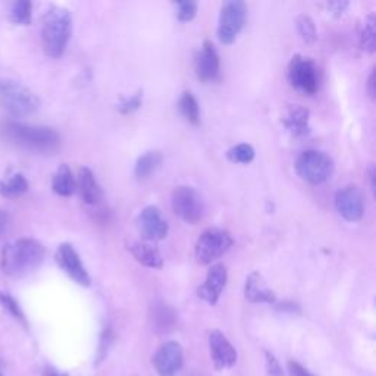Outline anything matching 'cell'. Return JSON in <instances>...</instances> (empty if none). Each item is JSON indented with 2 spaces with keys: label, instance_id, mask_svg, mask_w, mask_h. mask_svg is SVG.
Here are the masks:
<instances>
[{
  "label": "cell",
  "instance_id": "4",
  "mask_svg": "<svg viewBox=\"0 0 376 376\" xmlns=\"http://www.w3.org/2000/svg\"><path fill=\"white\" fill-rule=\"evenodd\" d=\"M0 106L14 118H27L40 109V99L24 84L10 80H0Z\"/></svg>",
  "mask_w": 376,
  "mask_h": 376
},
{
  "label": "cell",
  "instance_id": "22",
  "mask_svg": "<svg viewBox=\"0 0 376 376\" xmlns=\"http://www.w3.org/2000/svg\"><path fill=\"white\" fill-rule=\"evenodd\" d=\"M28 181L19 172L8 174L0 179V196L6 199H17L28 191Z\"/></svg>",
  "mask_w": 376,
  "mask_h": 376
},
{
  "label": "cell",
  "instance_id": "12",
  "mask_svg": "<svg viewBox=\"0 0 376 376\" xmlns=\"http://www.w3.org/2000/svg\"><path fill=\"white\" fill-rule=\"evenodd\" d=\"M137 228L144 241L153 242L168 237L169 226L156 206H147L137 217Z\"/></svg>",
  "mask_w": 376,
  "mask_h": 376
},
{
  "label": "cell",
  "instance_id": "29",
  "mask_svg": "<svg viewBox=\"0 0 376 376\" xmlns=\"http://www.w3.org/2000/svg\"><path fill=\"white\" fill-rule=\"evenodd\" d=\"M228 159L234 163H250L254 159V149L250 144H238L228 150Z\"/></svg>",
  "mask_w": 376,
  "mask_h": 376
},
{
  "label": "cell",
  "instance_id": "19",
  "mask_svg": "<svg viewBox=\"0 0 376 376\" xmlns=\"http://www.w3.org/2000/svg\"><path fill=\"white\" fill-rule=\"evenodd\" d=\"M77 186L80 188L82 200L86 202L87 204H91V206L99 204L100 200L103 199V191H102L99 183H97L93 171L86 166L81 168L78 171Z\"/></svg>",
  "mask_w": 376,
  "mask_h": 376
},
{
  "label": "cell",
  "instance_id": "11",
  "mask_svg": "<svg viewBox=\"0 0 376 376\" xmlns=\"http://www.w3.org/2000/svg\"><path fill=\"white\" fill-rule=\"evenodd\" d=\"M55 259H56V263L59 265V268L62 269L72 281H75L78 285H82V287H90L91 278L89 272L86 271V268H84V265L74 246L69 244V242L60 244L57 247Z\"/></svg>",
  "mask_w": 376,
  "mask_h": 376
},
{
  "label": "cell",
  "instance_id": "14",
  "mask_svg": "<svg viewBox=\"0 0 376 376\" xmlns=\"http://www.w3.org/2000/svg\"><path fill=\"white\" fill-rule=\"evenodd\" d=\"M209 350L216 370L231 369L237 363V351L229 339L217 330L209 334Z\"/></svg>",
  "mask_w": 376,
  "mask_h": 376
},
{
  "label": "cell",
  "instance_id": "9",
  "mask_svg": "<svg viewBox=\"0 0 376 376\" xmlns=\"http://www.w3.org/2000/svg\"><path fill=\"white\" fill-rule=\"evenodd\" d=\"M288 80L294 89L312 96L319 89V69L313 60L296 55L288 66Z\"/></svg>",
  "mask_w": 376,
  "mask_h": 376
},
{
  "label": "cell",
  "instance_id": "41",
  "mask_svg": "<svg viewBox=\"0 0 376 376\" xmlns=\"http://www.w3.org/2000/svg\"><path fill=\"white\" fill-rule=\"evenodd\" d=\"M0 376H2V375H0Z\"/></svg>",
  "mask_w": 376,
  "mask_h": 376
},
{
  "label": "cell",
  "instance_id": "35",
  "mask_svg": "<svg viewBox=\"0 0 376 376\" xmlns=\"http://www.w3.org/2000/svg\"><path fill=\"white\" fill-rule=\"evenodd\" d=\"M288 372L291 376H314L312 372H309L305 366L300 365L296 360L288 361Z\"/></svg>",
  "mask_w": 376,
  "mask_h": 376
},
{
  "label": "cell",
  "instance_id": "25",
  "mask_svg": "<svg viewBox=\"0 0 376 376\" xmlns=\"http://www.w3.org/2000/svg\"><path fill=\"white\" fill-rule=\"evenodd\" d=\"M179 111L184 115V118L191 123L193 125L200 124V109L196 97L193 96L191 91H184L179 99Z\"/></svg>",
  "mask_w": 376,
  "mask_h": 376
},
{
  "label": "cell",
  "instance_id": "13",
  "mask_svg": "<svg viewBox=\"0 0 376 376\" xmlns=\"http://www.w3.org/2000/svg\"><path fill=\"white\" fill-rule=\"evenodd\" d=\"M335 208L348 222H359L365 212V203L356 186H347L335 194Z\"/></svg>",
  "mask_w": 376,
  "mask_h": 376
},
{
  "label": "cell",
  "instance_id": "27",
  "mask_svg": "<svg viewBox=\"0 0 376 376\" xmlns=\"http://www.w3.org/2000/svg\"><path fill=\"white\" fill-rule=\"evenodd\" d=\"M375 24H376L375 15H368L365 18V21H363L361 33H360L361 48H363V51L369 52V53L375 52V35H376Z\"/></svg>",
  "mask_w": 376,
  "mask_h": 376
},
{
  "label": "cell",
  "instance_id": "37",
  "mask_svg": "<svg viewBox=\"0 0 376 376\" xmlns=\"http://www.w3.org/2000/svg\"><path fill=\"white\" fill-rule=\"evenodd\" d=\"M10 225V216L6 211L0 209V237H2Z\"/></svg>",
  "mask_w": 376,
  "mask_h": 376
},
{
  "label": "cell",
  "instance_id": "18",
  "mask_svg": "<svg viewBox=\"0 0 376 376\" xmlns=\"http://www.w3.org/2000/svg\"><path fill=\"white\" fill-rule=\"evenodd\" d=\"M128 250L131 251V254L134 256V259L138 263L147 266V268L161 269L163 266V259L161 256V253L152 244V242H147V241L129 242Z\"/></svg>",
  "mask_w": 376,
  "mask_h": 376
},
{
  "label": "cell",
  "instance_id": "10",
  "mask_svg": "<svg viewBox=\"0 0 376 376\" xmlns=\"http://www.w3.org/2000/svg\"><path fill=\"white\" fill-rule=\"evenodd\" d=\"M152 365L159 376H175L184 365V351L179 343L166 341L154 351Z\"/></svg>",
  "mask_w": 376,
  "mask_h": 376
},
{
  "label": "cell",
  "instance_id": "17",
  "mask_svg": "<svg viewBox=\"0 0 376 376\" xmlns=\"http://www.w3.org/2000/svg\"><path fill=\"white\" fill-rule=\"evenodd\" d=\"M244 297L250 303H266V305H274L276 301V296L274 291L265 283L259 272H253L249 275L244 285Z\"/></svg>",
  "mask_w": 376,
  "mask_h": 376
},
{
  "label": "cell",
  "instance_id": "6",
  "mask_svg": "<svg viewBox=\"0 0 376 376\" xmlns=\"http://www.w3.org/2000/svg\"><path fill=\"white\" fill-rule=\"evenodd\" d=\"M233 237L225 229L209 228L202 233L196 242V259L200 265H211L231 249Z\"/></svg>",
  "mask_w": 376,
  "mask_h": 376
},
{
  "label": "cell",
  "instance_id": "33",
  "mask_svg": "<svg viewBox=\"0 0 376 376\" xmlns=\"http://www.w3.org/2000/svg\"><path fill=\"white\" fill-rule=\"evenodd\" d=\"M141 91L136 93L134 96H131L128 97V99L123 100L119 105H118V109H119V112L120 114H124V115H128V114H132V112H136L137 109H140L141 106Z\"/></svg>",
  "mask_w": 376,
  "mask_h": 376
},
{
  "label": "cell",
  "instance_id": "40",
  "mask_svg": "<svg viewBox=\"0 0 376 376\" xmlns=\"http://www.w3.org/2000/svg\"><path fill=\"white\" fill-rule=\"evenodd\" d=\"M47 376H68V375H65V373H57V372H55V370H51V372L47 373Z\"/></svg>",
  "mask_w": 376,
  "mask_h": 376
},
{
  "label": "cell",
  "instance_id": "26",
  "mask_svg": "<svg viewBox=\"0 0 376 376\" xmlns=\"http://www.w3.org/2000/svg\"><path fill=\"white\" fill-rule=\"evenodd\" d=\"M33 5L28 0H18L10 8V21L17 26H28L31 22Z\"/></svg>",
  "mask_w": 376,
  "mask_h": 376
},
{
  "label": "cell",
  "instance_id": "1",
  "mask_svg": "<svg viewBox=\"0 0 376 376\" xmlns=\"http://www.w3.org/2000/svg\"><path fill=\"white\" fill-rule=\"evenodd\" d=\"M0 138L15 147L34 153H52L60 145V136L53 128L28 125L10 119L0 123Z\"/></svg>",
  "mask_w": 376,
  "mask_h": 376
},
{
  "label": "cell",
  "instance_id": "15",
  "mask_svg": "<svg viewBox=\"0 0 376 376\" xmlns=\"http://www.w3.org/2000/svg\"><path fill=\"white\" fill-rule=\"evenodd\" d=\"M226 281H228V272L225 266L221 263L213 265L209 269L208 275H206L204 284L199 287L197 296L206 303H209L211 306H215L222 294Z\"/></svg>",
  "mask_w": 376,
  "mask_h": 376
},
{
  "label": "cell",
  "instance_id": "39",
  "mask_svg": "<svg viewBox=\"0 0 376 376\" xmlns=\"http://www.w3.org/2000/svg\"><path fill=\"white\" fill-rule=\"evenodd\" d=\"M369 177H370L372 190H375V169H373V166H370V169H369Z\"/></svg>",
  "mask_w": 376,
  "mask_h": 376
},
{
  "label": "cell",
  "instance_id": "32",
  "mask_svg": "<svg viewBox=\"0 0 376 376\" xmlns=\"http://www.w3.org/2000/svg\"><path fill=\"white\" fill-rule=\"evenodd\" d=\"M114 331L111 328H106L102 332L100 337V344H99V351H97V363L96 365H100V363L106 359L109 350H111V346L114 343Z\"/></svg>",
  "mask_w": 376,
  "mask_h": 376
},
{
  "label": "cell",
  "instance_id": "16",
  "mask_svg": "<svg viewBox=\"0 0 376 376\" xmlns=\"http://www.w3.org/2000/svg\"><path fill=\"white\" fill-rule=\"evenodd\" d=\"M196 74L203 82L213 81L220 75V56H217L216 48L211 42H206L202 51L197 53Z\"/></svg>",
  "mask_w": 376,
  "mask_h": 376
},
{
  "label": "cell",
  "instance_id": "8",
  "mask_svg": "<svg viewBox=\"0 0 376 376\" xmlns=\"http://www.w3.org/2000/svg\"><path fill=\"white\" fill-rule=\"evenodd\" d=\"M247 15L246 3L241 0L226 2L220 15V26H217V39L224 44H231L235 42L237 35L244 27Z\"/></svg>",
  "mask_w": 376,
  "mask_h": 376
},
{
  "label": "cell",
  "instance_id": "21",
  "mask_svg": "<svg viewBox=\"0 0 376 376\" xmlns=\"http://www.w3.org/2000/svg\"><path fill=\"white\" fill-rule=\"evenodd\" d=\"M152 321L157 331L168 332L174 330L177 323V313L165 301H157L152 307Z\"/></svg>",
  "mask_w": 376,
  "mask_h": 376
},
{
  "label": "cell",
  "instance_id": "34",
  "mask_svg": "<svg viewBox=\"0 0 376 376\" xmlns=\"http://www.w3.org/2000/svg\"><path fill=\"white\" fill-rule=\"evenodd\" d=\"M265 359H266V373H268V376H284L281 363L278 361V359L275 357L274 353H271V351H266Z\"/></svg>",
  "mask_w": 376,
  "mask_h": 376
},
{
  "label": "cell",
  "instance_id": "2",
  "mask_svg": "<svg viewBox=\"0 0 376 376\" xmlns=\"http://www.w3.org/2000/svg\"><path fill=\"white\" fill-rule=\"evenodd\" d=\"M46 259V249L37 240L19 238L6 244L0 258V268L8 276H26L34 272Z\"/></svg>",
  "mask_w": 376,
  "mask_h": 376
},
{
  "label": "cell",
  "instance_id": "20",
  "mask_svg": "<svg viewBox=\"0 0 376 376\" xmlns=\"http://www.w3.org/2000/svg\"><path fill=\"white\" fill-rule=\"evenodd\" d=\"M310 112L301 106H291L284 116V125L294 137H305L310 132Z\"/></svg>",
  "mask_w": 376,
  "mask_h": 376
},
{
  "label": "cell",
  "instance_id": "28",
  "mask_svg": "<svg viewBox=\"0 0 376 376\" xmlns=\"http://www.w3.org/2000/svg\"><path fill=\"white\" fill-rule=\"evenodd\" d=\"M297 30L301 35V39L307 44H313L318 40V31L316 26H314L313 19L309 15H300L297 18Z\"/></svg>",
  "mask_w": 376,
  "mask_h": 376
},
{
  "label": "cell",
  "instance_id": "31",
  "mask_svg": "<svg viewBox=\"0 0 376 376\" xmlns=\"http://www.w3.org/2000/svg\"><path fill=\"white\" fill-rule=\"evenodd\" d=\"M177 8H178L177 15L181 22H188V21L196 18V15H197V3L193 2V0L178 2Z\"/></svg>",
  "mask_w": 376,
  "mask_h": 376
},
{
  "label": "cell",
  "instance_id": "3",
  "mask_svg": "<svg viewBox=\"0 0 376 376\" xmlns=\"http://www.w3.org/2000/svg\"><path fill=\"white\" fill-rule=\"evenodd\" d=\"M72 34V17L62 6H51L43 17L42 43L43 51L48 57H60L69 43Z\"/></svg>",
  "mask_w": 376,
  "mask_h": 376
},
{
  "label": "cell",
  "instance_id": "23",
  "mask_svg": "<svg viewBox=\"0 0 376 376\" xmlns=\"http://www.w3.org/2000/svg\"><path fill=\"white\" fill-rule=\"evenodd\" d=\"M75 188L77 181L74 175H72L69 166L65 163L60 165L52 178V190L57 194V196L69 197L71 194H74Z\"/></svg>",
  "mask_w": 376,
  "mask_h": 376
},
{
  "label": "cell",
  "instance_id": "30",
  "mask_svg": "<svg viewBox=\"0 0 376 376\" xmlns=\"http://www.w3.org/2000/svg\"><path fill=\"white\" fill-rule=\"evenodd\" d=\"M0 305H2V307L14 316L15 319H18L19 322L22 323H27L26 321V314H24L19 303L12 297L9 293H5V291H0Z\"/></svg>",
  "mask_w": 376,
  "mask_h": 376
},
{
  "label": "cell",
  "instance_id": "36",
  "mask_svg": "<svg viewBox=\"0 0 376 376\" xmlns=\"http://www.w3.org/2000/svg\"><path fill=\"white\" fill-rule=\"evenodd\" d=\"M328 8L335 17H341L346 12V9L348 8V2H331Z\"/></svg>",
  "mask_w": 376,
  "mask_h": 376
},
{
  "label": "cell",
  "instance_id": "38",
  "mask_svg": "<svg viewBox=\"0 0 376 376\" xmlns=\"http://www.w3.org/2000/svg\"><path fill=\"white\" fill-rule=\"evenodd\" d=\"M368 93L370 96V99L375 100V71L370 72L369 80H368Z\"/></svg>",
  "mask_w": 376,
  "mask_h": 376
},
{
  "label": "cell",
  "instance_id": "24",
  "mask_svg": "<svg viewBox=\"0 0 376 376\" xmlns=\"http://www.w3.org/2000/svg\"><path fill=\"white\" fill-rule=\"evenodd\" d=\"M163 162V157L161 152H147L144 153L141 157H138V161L136 163L134 174L137 179H147L152 177L157 169L161 168Z\"/></svg>",
  "mask_w": 376,
  "mask_h": 376
},
{
  "label": "cell",
  "instance_id": "7",
  "mask_svg": "<svg viewBox=\"0 0 376 376\" xmlns=\"http://www.w3.org/2000/svg\"><path fill=\"white\" fill-rule=\"evenodd\" d=\"M172 209L184 222L196 225L204 216V202L193 187L179 186L172 193Z\"/></svg>",
  "mask_w": 376,
  "mask_h": 376
},
{
  "label": "cell",
  "instance_id": "5",
  "mask_svg": "<svg viewBox=\"0 0 376 376\" xmlns=\"http://www.w3.org/2000/svg\"><path fill=\"white\" fill-rule=\"evenodd\" d=\"M296 171L309 184L319 186L328 181L334 172V163L328 156L318 150L303 152L296 161Z\"/></svg>",
  "mask_w": 376,
  "mask_h": 376
}]
</instances>
